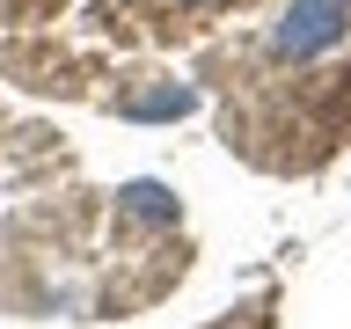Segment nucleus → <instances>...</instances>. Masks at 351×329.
<instances>
[{
  "label": "nucleus",
  "mask_w": 351,
  "mask_h": 329,
  "mask_svg": "<svg viewBox=\"0 0 351 329\" xmlns=\"http://www.w3.org/2000/svg\"><path fill=\"white\" fill-rule=\"evenodd\" d=\"M351 0H293V15H285V51H315L344 29Z\"/></svg>",
  "instance_id": "1"
}]
</instances>
